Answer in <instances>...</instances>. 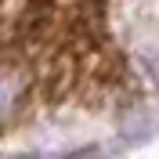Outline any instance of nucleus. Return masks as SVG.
<instances>
[{"mask_svg":"<svg viewBox=\"0 0 159 159\" xmlns=\"http://www.w3.org/2000/svg\"><path fill=\"white\" fill-rule=\"evenodd\" d=\"M123 83L101 0H0V138L58 112H98Z\"/></svg>","mask_w":159,"mask_h":159,"instance_id":"obj_1","label":"nucleus"}]
</instances>
